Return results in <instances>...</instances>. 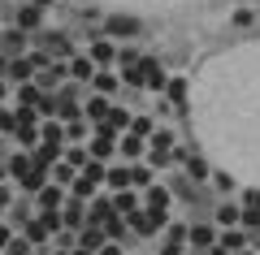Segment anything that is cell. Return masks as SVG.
I'll return each mask as SVG.
<instances>
[{"mask_svg": "<svg viewBox=\"0 0 260 255\" xmlns=\"http://www.w3.org/2000/svg\"><path fill=\"white\" fill-rule=\"evenodd\" d=\"M61 225L83 229V225H87V203H83V199H74V195H65V203H61Z\"/></svg>", "mask_w": 260, "mask_h": 255, "instance_id": "9", "label": "cell"}, {"mask_svg": "<svg viewBox=\"0 0 260 255\" xmlns=\"http://www.w3.org/2000/svg\"><path fill=\"white\" fill-rule=\"evenodd\" d=\"M35 203H39V208H61V203H65V186L44 182V186L35 191Z\"/></svg>", "mask_w": 260, "mask_h": 255, "instance_id": "16", "label": "cell"}, {"mask_svg": "<svg viewBox=\"0 0 260 255\" xmlns=\"http://www.w3.org/2000/svg\"><path fill=\"white\" fill-rule=\"evenodd\" d=\"M91 91L113 95V91H117V74H109V69H95V78H91Z\"/></svg>", "mask_w": 260, "mask_h": 255, "instance_id": "21", "label": "cell"}, {"mask_svg": "<svg viewBox=\"0 0 260 255\" xmlns=\"http://www.w3.org/2000/svg\"><path fill=\"white\" fill-rule=\"evenodd\" d=\"M87 56H91L100 69H109L113 61H117V52H113V44H109V35H95L91 44H87Z\"/></svg>", "mask_w": 260, "mask_h": 255, "instance_id": "11", "label": "cell"}, {"mask_svg": "<svg viewBox=\"0 0 260 255\" xmlns=\"http://www.w3.org/2000/svg\"><path fill=\"white\" fill-rule=\"evenodd\" d=\"M213 221H217L221 229H234V225H243V208H239V203H230V199H225V203H217Z\"/></svg>", "mask_w": 260, "mask_h": 255, "instance_id": "15", "label": "cell"}, {"mask_svg": "<svg viewBox=\"0 0 260 255\" xmlns=\"http://www.w3.org/2000/svg\"><path fill=\"white\" fill-rule=\"evenodd\" d=\"M44 91H39L35 82H18V108H39Z\"/></svg>", "mask_w": 260, "mask_h": 255, "instance_id": "19", "label": "cell"}, {"mask_svg": "<svg viewBox=\"0 0 260 255\" xmlns=\"http://www.w3.org/2000/svg\"><path fill=\"white\" fill-rule=\"evenodd\" d=\"M139 74H143V91H165V82H169V74L160 69V61H152V56H143L139 61Z\"/></svg>", "mask_w": 260, "mask_h": 255, "instance_id": "7", "label": "cell"}, {"mask_svg": "<svg viewBox=\"0 0 260 255\" xmlns=\"http://www.w3.org/2000/svg\"><path fill=\"white\" fill-rule=\"evenodd\" d=\"M243 225H260V208H243Z\"/></svg>", "mask_w": 260, "mask_h": 255, "instance_id": "31", "label": "cell"}, {"mask_svg": "<svg viewBox=\"0 0 260 255\" xmlns=\"http://www.w3.org/2000/svg\"><path fill=\"white\" fill-rule=\"evenodd\" d=\"M5 255H30V242L13 234V238H9V246H5Z\"/></svg>", "mask_w": 260, "mask_h": 255, "instance_id": "27", "label": "cell"}, {"mask_svg": "<svg viewBox=\"0 0 260 255\" xmlns=\"http://www.w3.org/2000/svg\"><path fill=\"white\" fill-rule=\"evenodd\" d=\"M234 182H239V177H234L230 169H221V164H217V169H213V186H217V191H221V195H230V191H234Z\"/></svg>", "mask_w": 260, "mask_h": 255, "instance_id": "23", "label": "cell"}, {"mask_svg": "<svg viewBox=\"0 0 260 255\" xmlns=\"http://www.w3.org/2000/svg\"><path fill=\"white\" fill-rule=\"evenodd\" d=\"M109 108H113V100H109V95H100V91H95L91 100H87V108H83V121H87V126H100V121L109 117Z\"/></svg>", "mask_w": 260, "mask_h": 255, "instance_id": "12", "label": "cell"}, {"mask_svg": "<svg viewBox=\"0 0 260 255\" xmlns=\"http://www.w3.org/2000/svg\"><path fill=\"white\" fill-rule=\"evenodd\" d=\"M117 130L113 126H91V138H87V156H91V160H113V156H117Z\"/></svg>", "mask_w": 260, "mask_h": 255, "instance_id": "3", "label": "cell"}, {"mask_svg": "<svg viewBox=\"0 0 260 255\" xmlns=\"http://www.w3.org/2000/svg\"><path fill=\"white\" fill-rule=\"evenodd\" d=\"M230 22H234V26H251V22H256V13H251V9H234Z\"/></svg>", "mask_w": 260, "mask_h": 255, "instance_id": "28", "label": "cell"}, {"mask_svg": "<svg viewBox=\"0 0 260 255\" xmlns=\"http://www.w3.org/2000/svg\"><path fill=\"white\" fill-rule=\"evenodd\" d=\"M95 69H100V65H95V61H91L87 52H74L70 61H65V78H74V82H87V87H91Z\"/></svg>", "mask_w": 260, "mask_h": 255, "instance_id": "6", "label": "cell"}, {"mask_svg": "<svg viewBox=\"0 0 260 255\" xmlns=\"http://www.w3.org/2000/svg\"><path fill=\"white\" fill-rule=\"evenodd\" d=\"M165 246L182 251V246H186V225H169V234H165Z\"/></svg>", "mask_w": 260, "mask_h": 255, "instance_id": "25", "label": "cell"}, {"mask_svg": "<svg viewBox=\"0 0 260 255\" xmlns=\"http://www.w3.org/2000/svg\"><path fill=\"white\" fill-rule=\"evenodd\" d=\"M9 208H13V191H9V186H0V216H5Z\"/></svg>", "mask_w": 260, "mask_h": 255, "instance_id": "29", "label": "cell"}, {"mask_svg": "<svg viewBox=\"0 0 260 255\" xmlns=\"http://www.w3.org/2000/svg\"><path fill=\"white\" fill-rule=\"evenodd\" d=\"M152 130H156V121H152V117H130V134H139V138H148Z\"/></svg>", "mask_w": 260, "mask_h": 255, "instance_id": "26", "label": "cell"}, {"mask_svg": "<svg viewBox=\"0 0 260 255\" xmlns=\"http://www.w3.org/2000/svg\"><path fill=\"white\" fill-rule=\"evenodd\" d=\"M247 242H251V238L243 234L239 225H234V229H221V234H217V246H225L230 255H243V251H247Z\"/></svg>", "mask_w": 260, "mask_h": 255, "instance_id": "14", "label": "cell"}, {"mask_svg": "<svg viewBox=\"0 0 260 255\" xmlns=\"http://www.w3.org/2000/svg\"><path fill=\"white\" fill-rule=\"evenodd\" d=\"M95 191H100V182H91V177H87V173H78L74 177V182H70V195H74V199H95Z\"/></svg>", "mask_w": 260, "mask_h": 255, "instance_id": "18", "label": "cell"}, {"mask_svg": "<svg viewBox=\"0 0 260 255\" xmlns=\"http://www.w3.org/2000/svg\"><path fill=\"white\" fill-rule=\"evenodd\" d=\"M91 5H104L113 13H135V18H148V13H178L191 9V5H204V0H91Z\"/></svg>", "mask_w": 260, "mask_h": 255, "instance_id": "2", "label": "cell"}, {"mask_svg": "<svg viewBox=\"0 0 260 255\" xmlns=\"http://www.w3.org/2000/svg\"><path fill=\"white\" fill-rule=\"evenodd\" d=\"M13 26L18 30H35L39 26V5H22V9L13 13Z\"/></svg>", "mask_w": 260, "mask_h": 255, "instance_id": "20", "label": "cell"}, {"mask_svg": "<svg viewBox=\"0 0 260 255\" xmlns=\"http://www.w3.org/2000/svg\"><path fill=\"white\" fill-rule=\"evenodd\" d=\"M61 160H65V164H74V169H83L91 156H87V147H61Z\"/></svg>", "mask_w": 260, "mask_h": 255, "instance_id": "24", "label": "cell"}, {"mask_svg": "<svg viewBox=\"0 0 260 255\" xmlns=\"http://www.w3.org/2000/svg\"><path fill=\"white\" fill-rule=\"evenodd\" d=\"M143 208H148V216L156 221V229L169 225V208H174V195H169V186H156V182H152L148 191H143Z\"/></svg>", "mask_w": 260, "mask_h": 255, "instance_id": "4", "label": "cell"}, {"mask_svg": "<svg viewBox=\"0 0 260 255\" xmlns=\"http://www.w3.org/2000/svg\"><path fill=\"white\" fill-rule=\"evenodd\" d=\"M30 5H39V9H52V5H56V0H30Z\"/></svg>", "mask_w": 260, "mask_h": 255, "instance_id": "32", "label": "cell"}, {"mask_svg": "<svg viewBox=\"0 0 260 255\" xmlns=\"http://www.w3.org/2000/svg\"><path fill=\"white\" fill-rule=\"evenodd\" d=\"M87 134H91V126L87 121H65V143H87Z\"/></svg>", "mask_w": 260, "mask_h": 255, "instance_id": "22", "label": "cell"}, {"mask_svg": "<svg viewBox=\"0 0 260 255\" xmlns=\"http://www.w3.org/2000/svg\"><path fill=\"white\" fill-rule=\"evenodd\" d=\"M213 255H230V251H225V246H213Z\"/></svg>", "mask_w": 260, "mask_h": 255, "instance_id": "33", "label": "cell"}, {"mask_svg": "<svg viewBox=\"0 0 260 255\" xmlns=\"http://www.w3.org/2000/svg\"><path fill=\"white\" fill-rule=\"evenodd\" d=\"M186 242H191L195 251H213L217 246V229L213 225H191L186 229Z\"/></svg>", "mask_w": 260, "mask_h": 255, "instance_id": "13", "label": "cell"}, {"mask_svg": "<svg viewBox=\"0 0 260 255\" xmlns=\"http://www.w3.org/2000/svg\"><path fill=\"white\" fill-rule=\"evenodd\" d=\"M0 35H5V39H0V52L9 56V61H13V56H22V52H30V35H26V30L9 26V30H0Z\"/></svg>", "mask_w": 260, "mask_h": 255, "instance_id": "8", "label": "cell"}, {"mask_svg": "<svg viewBox=\"0 0 260 255\" xmlns=\"http://www.w3.org/2000/svg\"><path fill=\"white\" fill-rule=\"evenodd\" d=\"M191 121L208 160L234 177L260 182V44L225 48L200 65Z\"/></svg>", "mask_w": 260, "mask_h": 255, "instance_id": "1", "label": "cell"}, {"mask_svg": "<svg viewBox=\"0 0 260 255\" xmlns=\"http://www.w3.org/2000/svg\"><path fill=\"white\" fill-rule=\"evenodd\" d=\"M130 117H135V113H130L126 104H113V108H109V117H104V126H113L117 134H126V130H130Z\"/></svg>", "mask_w": 260, "mask_h": 255, "instance_id": "17", "label": "cell"}, {"mask_svg": "<svg viewBox=\"0 0 260 255\" xmlns=\"http://www.w3.org/2000/svg\"><path fill=\"white\" fill-rule=\"evenodd\" d=\"M256 5H260V0H256Z\"/></svg>", "mask_w": 260, "mask_h": 255, "instance_id": "34", "label": "cell"}, {"mask_svg": "<svg viewBox=\"0 0 260 255\" xmlns=\"http://www.w3.org/2000/svg\"><path fill=\"white\" fill-rule=\"evenodd\" d=\"M9 238H13V225H9V221H0V255H5V246H9Z\"/></svg>", "mask_w": 260, "mask_h": 255, "instance_id": "30", "label": "cell"}, {"mask_svg": "<svg viewBox=\"0 0 260 255\" xmlns=\"http://www.w3.org/2000/svg\"><path fill=\"white\" fill-rule=\"evenodd\" d=\"M143 152H148V138H139V134H130V130H126V134H121L117 138V156H121V160H143Z\"/></svg>", "mask_w": 260, "mask_h": 255, "instance_id": "10", "label": "cell"}, {"mask_svg": "<svg viewBox=\"0 0 260 255\" xmlns=\"http://www.w3.org/2000/svg\"><path fill=\"white\" fill-rule=\"evenodd\" d=\"M100 35H109V39H139L143 35V18H135V13H109Z\"/></svg>", "mask_w": 260, "mask_h": 255, "instance_id": "5", "label": "cell"}]
</instances>
